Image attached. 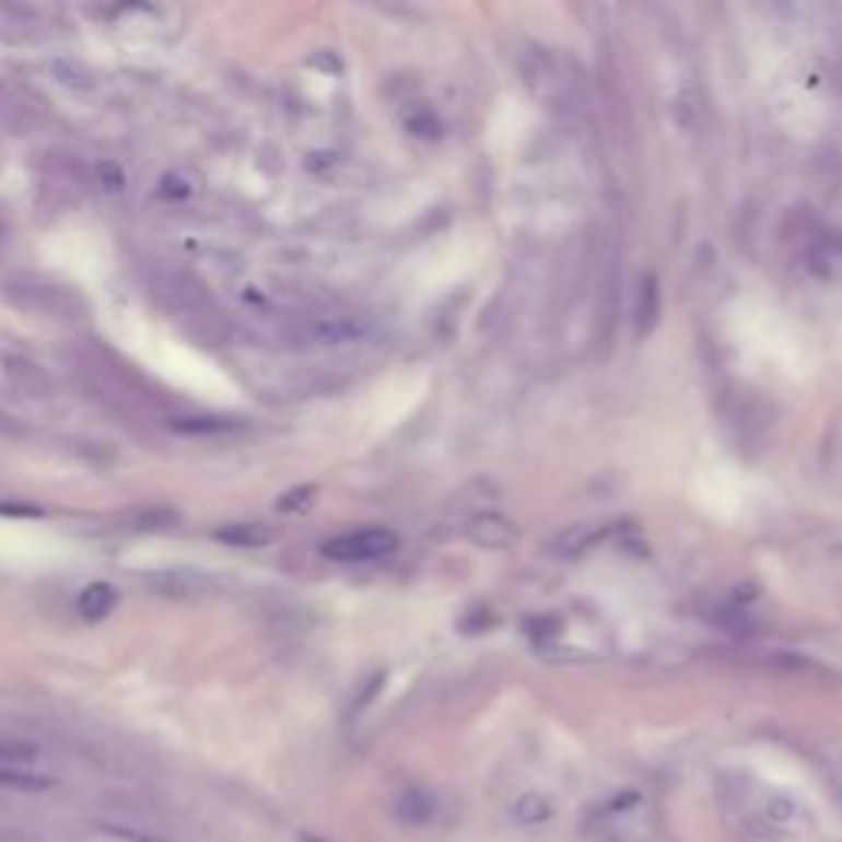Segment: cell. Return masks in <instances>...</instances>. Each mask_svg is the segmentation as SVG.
<instances>
[{
  "mask_svg": "<svg viewBox=\"0 0 842 842\" xmlns=\"http://www.w3.org/2000/svg\"><path fill=\"white\" fill-rule=\"evenodd\" d=\"M103 829H106L109 835L122 839V842H162L159 835H152V832H145V829H136V826H122V822H106Z\"/></svg>",
  "mask_w": 842,
  "mask_h": 842,
  "instance_id": "14",
  "label": "cell"
},
{
  "mask_svg": "<svg viewBox=\"0 0 842 842\" xmlns=\"http://www.w3.org/2000/svg\"><path fill=\"white\" fill-rule=\"evenodd\" d=\"M178 524L175 511H145L139 517V530H172Z\"/></svg>",
  "mask_w": 842,
  "mask_h": 842,
  "instance_id": "13",
  "label": "cell"
},
{
  "mask_svg": "<svg viewBox=\"0 0 842 842\" xmlns=\"http://www.w3.org/2000/svg\"><path fill=\"white\" fill-rule=\"evenodd\" d=\"M0 514H21V517H40V511L37 507H31V504H0Z\"/></svg>",
  "mask_w": 842,
  "mask_h": 842,
  "instance_id": "16",
  "label": "cell"
},
{
  "mask_svg": "<svg viewBox=\"0 0 842 842\" xmlns=\"http://www.w3.org/2000/svg\"><path fill=\"white\" fill-rule=\"evenodd\" d=\"M221 543L227 547H241V550H260V547H270L277 543V530L267 527V524H227L214 534Z\"/></svg>",
  "mask_w": 842,
  "mask_h": 842,
  "instance_id": "7",
  "label": "cell"
},
{
  "mask_svg": "<svg viewBox=\"0 0 842 842\" xmlns=\"http://www.w3.org/2000/svg\"><path fill=\"white\" fill-rule=\"evenodd\" d=\"M149 583H152V589H159L162 596H172V599H195L211 589V580L195 570H162Z\"/></svg>",
  "mask_w": 842,
  "mask_h": 842,
  "instance_id": "3",
  "label": "cell"
},
{
  "mask_svg": "<svg viewBox=\"0 0 842 842\" xmlns=\"http://www.w3.org/2000/svg\"><path fill=\"white\" fill-rule=\"evenodd\" d=\"M168 429L178 435H224V432H237L241 421L221 418V414H188V418H172Z\"/></svg>",
  "mask_w": 842,
  "mask_h": 842,
  "instance_id": "9",
  "label": "cell"
},
{
  "mask_svg": "<svg viewBox=\"0 0 842 842\" xmlns=\"http://www.w3.org/2000/svg\"><path fill=\"white\" fill-rule=\"evenodd\" d=\"M369 332L359 316H319L306 326V339L316 346H346Z\"/></svg>",
  "mask_w": 842,
  "mask_h": 842,
  "instance_id": "2",
  "label": "cell"
},
{
  "mask_svg": "<svg viewBox=\"0 0 842 842\" xmlns=\"http://www.w3.org/2000/svg\"><path fill=\"white\" fill-rule=\"evenodd\" d=\"M803 819V809L799 803L790 796V793H767L760 799V822L767 826V832L773 829H790Z\"/></svg>",
  "mask_w": 842,
  "mask_h": 842,
  "instance_id": "6",
  "label": "cell"
},
{
  "mask_svg": "<svg viewBox=\"0 0 842 842\" xmlns=\"http://www.w3.org/2000/svg\"><path fill=\"white\" fill-rule=\"evenodd\" d=\"M398 537L385 527H365V530H352L342 537H332L329 543H323V557L336 560V563H369L378 557L395 553Z\"/></svg>",
  "mask_w": 842,
  "mask_h": 842,
  "instance_id": "1",
  "label": "cell"
},
{
  "mask_svg": "<svg viewBox=\"0 0 842 842\" xmlns=\"http://www.w3.org/2000/svg\"><path fill=\"white\" fill-rule=\"evenodd\" d=\"M658 316V286H655V277H645L642 280V293H639V326L648 329Z\"/></svg>",
  "mask_w": 842,
  "mask_h": 842,
  "instance_id": "12",
  "label": "cell"
},
{
  "mask_svg": "<svg viewBox=\"0 0 842 842\" xmlns=\"http://www.w3.org/2000/svg\"><path fill=\"white\" fill-rule=\"evenodd\" d=\"M550 816H553V803L547 793L530 790V793L517 796V803H514V822H521V826H540Z\"/></svg>",
  "mask_w": 842,
  "mask_h": 842,
  "instance_id": "10",
  "label": "cell"
},
{
  "mask_svg": "<svg viewBox=\"0 0 842 842\" xmlns=\"http://www.w3.org/2000/svg\"><path fill=\"white\" fill-rule=\"evenodd\" d=\"M316 498V488L313 484H306V488H296V491H290V494H283L280 498V504H277V511H303V507H309V501Z\"/></svg>",
  "mask_w": 842,
  "mask_h": 842,
  "instance_id": "15",
  "label": "cell"
},
{
  "mask_svg": "<svg viewBox=\"0 0 842 842\" xmlns=\"http://www.w3.org/2000/svg\"><path fill=\"white\" fill-rule=\"evenodd\" d=\"M468 534H471V540H475L478 547H488V550H507V547L517 540V527H514L507 517H501V514H484V517H478V521L468 527Z\"/></svg>",
  "mask_w": 842,
  "mask_h": 842,
  "instance_id": "4",
  "label": "cell"
},
{
  "mask_svg": "<svg viewBox=\"0 0 842 842\" xmlns=\"http://www.w3.org/2000/svg\"><path fill=\"white\" fill-rule=\"evenodd\" d=\"M0 786L17 790V793H44L54 786V780L31 773V770H17L14 763H0Z\"/></svg>",
  "mask_w": 842,
  "mask_h": 842,
  "instance_id": "11",
  "label": "cell"
},
{
  "mask_svg": "<svg viewBox=\"0 0 842 842\" xmlns=\"http://www.w3.org/2000/svg\"><path fill=\"white\" fill-rule=\"evenodd\" d=\"M119 603V589L113 583H90L80 599H77V609L86 622H103Z\"/></svg>",
  "mask_w": 842,
  "mask_h": 842,
  "instance_id": "8",
  "label": "cell"
},
{
  "mask_svg": "<svg viewBox=\"0 0 842 842\" xmlns=\"http://www.w3.org/2000/svg\"><path fill=\"white\" fill-rule=\"evenodd\" d=\"M435 809H438V799L421 786H411L395 799V819L401 826H425L435 816Z\"/></svg>",
  "mask_w": 842,
  "mask_h": 842,
  "instance_id": "5",
  "label": "cell"
},
{
  "mask_svg": "<svg viewBox=\"0 0 842 842\" xmlns=\"http://www.w3.org/2000/svg\"><path fill=\"white\" fill-rule=\"evenodd\" d=\"M300 842H326V839H319V835H309V832H306V835H300Z\"/></svg>",
  "mask_w": 842,
  "mask_h": 842,
  "instance_id": "17",
  "label": "cell"
}]
</instances>
